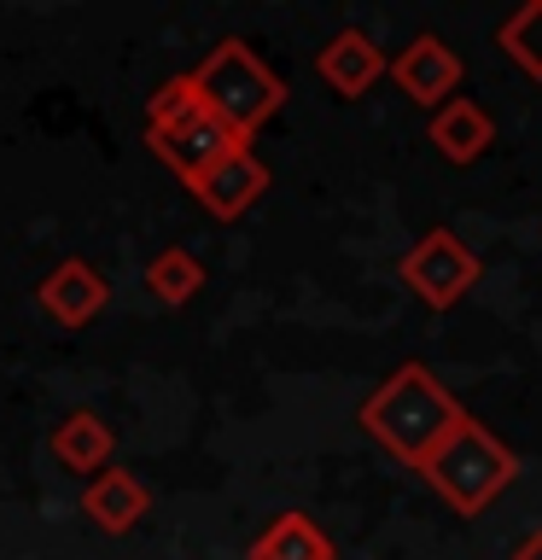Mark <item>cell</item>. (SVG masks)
Listing matches in <instances>:
<instances>
[{
  "instance_id": "obj_1",
  "label": "cell",
  "mask_w": 542,
  "mask_h": 560,
  "mask_svg": "<svg viewBox=\"0 0 542 560\" xmlns=\"http://www.w3.org/2000/svg\"><path fill=\"white\" fill-rule=\"evenodd\" d=\"M356 420L385 455H397L402 467L420 472L426 455L467 420V409L437 385V374L426 362H402L385 385H374V397L356 409Z\"/></svg>"
},
{
  "instance_id": "obj_2",
  "label": "cell",
  "mask_w": 542,
  "mask_h": 560,
  "mask_svg": "<svg viewBox=\"0 0 542 560\" xmlns=\"http://www.w3.org/2000/svg\"><path fill=\"white\" fill-rule=\"evenodd\" d=\"M420 472H426V485L455 508V514L472 520V514H484V508L519 479V455L507 450L484 420L467 415L461 427H455L444 444L426 455V467H420Z\"/></svg>"
},
{
  "instance_id": "obj_3",
  "label": "cell",
  "mask_w": 542,
  "mask_h": 560,
  "mask_svg": "<svg viewBox=\"0 0 542 560\" xmlns=\"http://www.w3.org/2000/svg\"><path fill=\"white\" fill-rule=\"evenodd\" d=\"M187 77H192V88H199L204 112H216L227 129L245 140V147H251V135L292 94L286 77H274V70L257 59L251 42H216V47H210V59L199 70H187Z\"/></svg>"
},
{
  "instance_id": "obj_4",
  "label": "cell",
  "mask_w": 542,
  "mask_h": 560,
  "mask_svg": "<svg viewBox=\"0 0 542 560\" xmlns=\"http://www.w3.org/2000/svg\"><path fill=\"white\" fill-rule=\"evenodd\" d=\"M479 275H484L479 252L461 245L455 228H432V234H420V245H409L402 262H397V280L426 310H455L472 287H479Z\"/></svg>"
},
{
  "instance_id": "obj_5",
  "label": "cell",
  "mask_w": 542,
  "mask_h": 560,
  "mask_svg": "<svg viewBox=\"0 0 542 560\" xmlns=\"http://www.w3.org/2000/svg\"><path fill=\"white\" fill-rule=\"evenodd\" d=\"M192 94H199V88H192ZM146 140H152V152L164 158V164L181 175L187 187L199 182V175L216 164V158H227L234 147H245V140L227 129L216 112H204V100H192L187 112H175V117H164V122H146Z\"/></svg>"
},
{
  "instance_id": "obj_6",
  "label": "cell",
  "mask_w": 542,
  "mask_h": 560,
  "mask_svg": "<svg viewBox=\"0 0 542 560\" xmlns=\"http://www.w3.org/2000/svg\"><path fill=\"white\" fill-rule=\"evenodd\" d=\"M385 77H391L414 105H449V94L461 88V59H455V47L444 35H414V42L385 65Z\"/></svg>"
},
{
  "instance_id": "obj_7",
  "label": "cell",
  "mask_w": 542,
  "mask_h": 560,
  "mask_svg": "<svg viewBox=\"0 0 542 560\" xmlns=\"http://www.w3.org/2000/svg\"><path fill=\"white\" fill-rule=\"evenodd\" d=\"M35 304H42L59 327L76 332V327H87L105 304H111V280H105L87 257H64L59 269L35 287Z\"/></svg>"
},
{
  "instance_id": "obj_8",
  "label": "cell",
  "mask_w": 542,
  "mask_h": 560,
  "mask_svg": "<svg viewBox=\"0 0 542 560\" xmlns=\"http://www.w3.org/2000/svg\"><path fill=\"white\" fill-rule=\"evenodd\" d=\"M262 192H269V170H262V158L251 147H234L227 158H216L199 182H192V199H199L210 217H222V222L245 217Z\"/></svg>"
},
{
  "instance_id": "obj_9",
  "label": "cell",
  "mask_w": 542,
  "mask_h": 560,
  "mask_svg": "<svg viewBox=\"0 0 542 560\" xmlns=\"http://www.w3.org/2000/svg\"><path fill=\"white\" fill-rule=\"evenodd\" d=\"M385 65H391V59L374 47V35H362L356 24H344V30L321 47L315 77H321L339 100H362V94H374V82L385 77Z\"/></svg>"
},
{
  "instance_id": "obj_10",
  "label": "cell",
  "mask_w": 542,
  "mask_h": 560,
  "mask_svg": "<svg viewBox=\"0 0 542 560\" xmlns=\"http://www.w3.org/2000/svg\"><path fill=\"white\" fill-rule=\"evenodd\" d=\"M82 514L99 525L105 537H122V532H134L140 520L152 514V490L140 485V472H129V467H105V472H94L87 479V490H82Z\"/></svg>"
},
{
  "instance_id": "obj_11",
  "label": "cell",
  "mask_w": 542,
  "mask_h": 560,
  "mask_svg": "<svg viewBox=\"0 0 542 560\" xmlns=\"http://www.w3.org/2000/svg\"><path fill=\"white\" fill-rule=\"evenodd\" d=\"M47 450H52V462H59L64 472H82V479H94V472L111 467L117 432H111V420L94 415V409H70L59 427H52Z\"/></svg>"
},
{
  "instance_id": "obj_12",
  "label": "cell",
  "mask_w": 542,
  "mask_h": 560,
  "mask_svg": "<svg viewBox=\"0 0 542 560\" xmlns=\"http://www.w3.org/2000/svg\"><path fill=\"white\" fill-rule=\"evenodd\" d=\"M426 140L449 158V164H479V158L490 152V140H496V122H490V112L479 100H449V105L432 112Z\"/></svg>"
},
{
  "instance_id": "obj_13",
  "label": "cell",
  "mask_w": 542,
  "mask_h": 560,
  "mask_svg": "<svg viewBox=\"0 0 542 560\" xmlns=\"http://www.w3.org/2000/svg\"><path fill=\"white\" fill-rule=\"evenodd\" d=\"M245 560H339V549L304 508H286L245 542Z\"/></svg>"
},
{
  "instance_id": "obj_14",
  "label": "cell",
  "mask_w": 542,
  "mask_h": 560,
  "mask_svg": "<svg viewBox=\"0 0 542 560\" xmlns=\"http://www.w3.org/2000/svg\"><path fill=\"white\" fill-rule=\"evenodd\" d=\"M146 292L157 298V304H169V310L192 304V298L204 292V262L192 257L187 245H164V252L146 262Z\"/></svg>"
},
{
  "instance_id": "obj_15",
  "label": "cell",
  "mask_w": 542,
  "mask_h": 560,
  "mask_svg": "<svg viewBox=\"0 0 542 560\" xmlns=\"http://www.w3.org/2000/svg\"><path fill=\"white\" fill-rule=\"evenodd\" d=\"M496 47H502L531 82H542V0H525L514 18H502Z\"/></svg>"
},
{
  "instance_id": "obj_16",
  "label": "cell",
  "mask_w": 542,
  "mask_h": 560,
  "mask_svg": "<svg viewBox=\"0 0 542 560\" xmlns=\"http://www.w3.org/2000/svg\"><path fill=\"white\" fill-rule=\"evenodd\" d=\"M507 560H542V525H537V532H531V537H525V542H519V549H514V555H507Z\"/></svg>"
}]
</instances>
